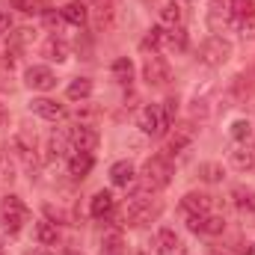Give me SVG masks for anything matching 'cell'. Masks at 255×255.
<instances>
[{"mask_svg": "<svg viewBox=\"0 0 255 255\" xmlns=\"http://www.w3.org/2000/svg\"><path fill=\"white\" fill-rule=\"evenodd\" d=\"M169 181H172V163H169L166 154H154V157H148V160L142 163V169H139V184H142L145 193L166 190Z\"/></svg>", "mask_w": 255, "mask_h": 255, "instance_id": "cell-1", "label": "cell"}, {"mask_svg": "<svg viewBox=\"0 0 255 255\" xmlns=\"http://www.w3.org/2000/svg\"><path fill=\"white\" fill-rule=\"evenodd\" d=\"M30 220V208L18 199V196H6L3 199V214H0V223H3V232L6 235H18L24 229V223Z\"/></svg>", "mask_w": 255, "mask_h": 255, "instance_id": "cell-2", "label": "cell"}, {"mask_svg": "<svg viewBox=\"0 0 255 255\" xmlns=\"http://www.w3.org/2000/svg\"><path fill=\"white\" fill-rule=\"evenodd\" d=\"M229 57H232V42H229L226 36H208V39L199 45V60L205 65H211V68L229 63Z\"/></svg>", "mask_w": 255, "mask_h": 255, "instance_id": "cell-3", "label": "cell"}, {"mask_svg": "<svg viewBox=\"0 0 255 255\" xmlns=\"http://www.w3.org/2000/svg\"><path fill=\"white\" fill-rule=\"evenodd\" d=\"M157 217H160V205L151 202V199H145V196H133L125 208V223L128 226H145V223H151V220H157Z\"/></svg>", "mask_w": 255, "mask_h": 255, "instance_id": "cell-4", "label": "cell"}, {"mask_svg": "<svg viewBox=\"0 0 255 255\" xmlns=\"http://www.w3.org/2000/svg\"><path fill=\"white\" fill-rule=\"evenodd\" d=\"M142 80L148 86H154V89H163L172 80V68H169V63L160 54H145V60H142Z\"/></svg>", "mask_w": 255, "mask_h": 255, "instance_id": "cell-5", "label": "cell"}, {"mask_svg": "<svg viewBox=\"0 0 255 255\" xmlns=\"http://www.w3.org/2000/svg\"><path fill=\"white\" fill-rule=\"evenodd\" d=\"M65 136H68V145H71V151H95L98 148V130L92 125H74L65 130Z\"/></svg>", "mask_w": 255, "mask_h": 255, "instance_id": "cell-6", "label": "cell"}, {"mask_svg": "<svg viewBox=\"0 0 255 255\" xmlns=\"http://www.w3.org/2000/svg\"><path fill=\"white\" fill-rule=\"evenodd\" d=\"M193 139H196V128L193 122H184V125H175V130L169 133V139H166V157L169 154H181V151H187L193 145Z\"/></svg>", "mask_w": 255, "mask_h": 255, "instance_id": "cell-7", "label": "cell"}, {"mask_svg": "<svg viewBox=\"0 0 255 255\" xmlns=\"http://www.w3.org/2000/svg\"><path fill=\"white\" fill-rule=\"evenodd\" d=\"M24 83H27L30 89H36V92H48V89L57 86V74H54L48 65H30L27 74H24Z\"/></svg>", "mask_w": 255, "mask_h": 255, "instance_id": "cell-8", "label": "cell"}, {"mask_svg": "<svg viewBox=\"0 0 255 255\" xmlns=\"http://www.w3.org/2000/svg\"><path fill=\"white\" fill-rule=\"evenodd\" d=\"M226 9L232 15V21L244 30H250L255 21V0H226Z\"/></svg>", "mask_w": 255, "mask_h": 255, "instance_id": "cell-9", "label": "cell"}, {"mask_svg": "<svg viewBox=\"0 0 255 255\" xmlns=\"http://www.w3.org/2000/svg\"><path fill=\"white\" fill-rule=\"evenodd\" d=\"M136 122H139V130L148 133V136H160V133L166 130V122H163V116H160V107H154V104L142 107Z\"/></svg>", "mask_w": 255, "mask_h": 255, "instance_id": "cell-10", "label": "cell"}, {"mask_svg": "<svg viewBox=\"0 0 255 255\" xmlns=\"http://www.w3.org/2000/svg\"><path fill=\"white\" fill-rule=\"evenodd\" d=\"M30 110H33L36 116H42L45 122H63L65 116H68L65 107L57 104L54 98H33V101H30Z\"/></svg>", "mask_w": 255, "mask_h": 255, "instance_id": "cell-11", "label": "cell"}, {"mask_svg": "<svg viewBox=\"0 0 255 255\" xmlns=\"http://www.w3.org/2000/svg\"><path fill=\"white\" fill-rule=\"evenodd\" d=\"M211 196L208 193H187L184 199H181V214L184 217H205V214H211Z\"/></svg>", "mask_w": 255, "mask_h": 255, "instance_id": "cell-12", "label": "cell"}, {"mask_svg": "<svg viewBox=\"0 0 255 255\" xmlns=\"http://www.w3.org/2000/svg\"><path fill=\"white\" fill-rule=\"evenodd\" d=\"M92 166H95V157L89 151H71V157H68V175L71 178H86L92 172Z\"/></svg>", "mask_w": 255, "mask_h": 255, "instance_id": "cell-13", "label": "cell"}, {"mask_svg": "<svg viewBox=\"0 0 255 255\" xmlns=\"http://www.w3.org/2000/svg\"><path fill=\"white\" fill-rule=\"evenodd\" d=\"M113 208H116V199H113V193H110V190H98L95 196H92V202H89V214H92L95 220L110 217V214H113Z\"/></svg>", "mask_w": 255, "mask_h": 255, "instance_id": "cell-14", "label": "cell"}, {"mask_svg": "<svg viewBox=\"0 0 255 255\" xmlns=\"http://www.w3.org/2000/svg\"><path fill=\"white\" fill-rule=\"evenodd\" d=\"M181 21H184L181 0H166V3L160 6V27H169V30H175V27H181Z\"/></svg>", "mask_w": 255, "mask_h": 255, "instance_id": "cell-15", "label": "cell"}, {"mask_svg": "<svg viewBox=\"0 0 255 255\" xmlns=\"http://www.w3.org/2000/svg\"><path fill=\"white\" fill-rule=\"evenodd\" d=\"M110 181L116 184V187H133V181H136V169L128 163V160H119V163H113L110 166Z\"/></svg>", "mask_w": 255, "mask_h": 255, "instance_id": "cell-16", "label": "cell"}, {"mask_svg": "<svg viewBox=\"0 0 255 255\" xmlns=\"http://www.w3.org/2000/svg\"><path fill=\"white\" fill-rule=\"evenodd\" d=\"M36 241L39 247H57L60 244V229L54 220H39L36 223Z\"/></svg>", "mask_w": 255, "mask_h": 255, "instance_id": "cell-17", "label": "cell"}, {"mask_svg": "<svg viewBox=\"0 0 255 255\" xmlns=\"http://www.w3.org/2000/svg\"><path fill=\"white\" fill-rule=\"evenodd\" d=\"M42 54H45L51 63H65V60H68V45H65V39H60V36H51V39H45Z\"/></svg>", "mask_w": 255, "mask_h": 255, "instance_id": "cell-18", "label": "cell"}, {"mask_svg": "<svg viewBox=\"0 0 255 255\" xmlns=\"http://www.w3.org/2000/svg\"><path fill=\"white\" fill-rule=\"evenodd\" d=\"M154 250L160 255H175V250H178V235L172 232V229H157V235H154Z\"/></svg>", "mask_w": 255, "mask_h": 255, "instance_id": "cell-19", "label": "cell"}, {"mask_svg": "<svg viewBox=\"0 0 255 255\" xmlns=\"http://www.w3.org/2000/svg\"><path fill=\"white\" fill-rule=\"evenodd\" d=\"M60 15H63L68 24H74V27H83V24H86V18H89V12H86V3H83V0H71V3H65Z\"/></svg>", "mask_w": 255, "mask_h": 255, "instance_id": "cell-20", "label": "cell"}, {"mask_svg": "<svg viewBox=\"0 0 255 255\" xmlns=\"http://www.w3.org/2000/svg\"><path fill=\"white\" fill-rule=\"evenodd\" d=\"M116 15H119V9H116V0H107V3H101V6L95 9V24H98V30H113V24H116Z\"/></svg>", "mask_w": 255, "mask_h": 255, "instance_id": "cell-21", "label": "cell"}, {"mask_svg": "<svg viewBox=\"0 0 255 255\" xmlns=\"http://www.w3.org/2000/svg\"><path fill=\"white\" fill-rule=\"evenodd\" d=\"M98 255H125V238H122V232H107L101 238Z\"/></svg>", "mask_w": 255, "mask_h": 255, "instance_id": "cell-22", "label": "cell"}, {"mask_svg": "<svg viewBox=\"0 0 255 255\" xmlns=\"http://www.w3.org/2000/svg\"><path fill=\"white\" fill-rule=\"evenodd\" d=\"M65 95H68L71 101H86V98L92 95V80H89V77H77V80H71L68 89H65Z\"/></svg>", "mask_w": 255, "mask_h": 255, "instance_id": "cell-23", "label": "cell"}, {"mask_svg": "<svg viewBox=\"0 0 255 255\" xmlns=\"http://www.w3.org/2000/svg\"><path fill=\"white\" fill-rule=\"evenodd\" d=\"M232 199H235V205L241 208V211H255V190L253 187H235L232 190Z\"/></svg>", "mask_w": 255, "mask_h": 255, "instance_id": "cell-24", "label": "cell"}, {"mask_svg": "<svg viewBox=\"0 0 255 255\" xmlns=\"http://www.w3.org/2000/svg\"><path fill=\"white\" fill-rule=\"evenodd\" d=\"M15 148H18V154H21L27 163H36V139H30L27 133H18V136H15Z\"/></svg>", "mask_w": 255, "mask_h": 255, "instance_id": "cell-25", "label": "cell"}, {"mask_svg": "<svg viewBox=\"0 0 255 255\" xmlns=\"http://www.w3.org/2000/svg\"><path fill=\"white\" fill-rule=\"evenodd\" d=\"M223 166L220 163H214V160H208V163H199V178L202 181H208V184H220L223 181Z\"/></svg>", "mask_w": 255, "mask_h": 255, "instance_id": "cell-26", "label": "cell"}, {"mask_svg": "<svg viewBox=\"0 0 255 255\" xmlns=\"http://www.w3.org/2000/svg\"><path fill=\"white\" fill-rule=\"evenodd\" d=\"M163 33H166L163 27H151V30L145 33V39L139 42V48H142L145 54H148V51H151V54H157V48L163 45Z\"/></svg>", "mask_w": 255, "mask_h": 255, "instance_id": "cell-27", "label": "cell"}, {"mask_svg": "<svg viewBox=\"0 0 255 255\" xmlns=\"http://www.w3.org/2000/svg\"><path fill=\"white\" fill-rule=\"evenodd\" d=\"M163 45L181 54V51H187V33H184L181 27H175V30H169V33H163Z\"/></svg>", "mask_w": 255, "mask_h": 255, "instance_id": "cell-28", "label": "cell"}, {"mask_svg": "<svg viewBox=\"0 0 255 255\" xmlns=\"http://www.w3.org/2000/svg\"><path fill=\"white\" fill-rule=\"evenodd\" d=\"M226 229V220L217 217V214H205L202 217V226H199V235H223Z\"/></svg>", "mask_w": 255, "mask_h": 255, "instance_id": "cell-29", "label": "cell"}, {"mask_svg": "<svg viewBox=\"0 0 255 255\" xmlns=\"http://www.w3.org/2000/svg\"><path fill=\"white\" fill-rule=\"evenodd\" d=\"M15 181V163H12V154L0 148V187L12 184Z\"/></svg>", "mask_w": 255, "mask_h": 255, "instance_id": "cell-30", "label": "cell"}, {"mask_svg": "<svg viewBox=\"0 0 255 255\" xmlns=\"http://www.w3.org/2000/svg\"><path fill=\"white\" fill-rule=\"evenodd\" d=\"M65 148H68V136L65 133H51V139H48V160H60L65 154Z\"/></svg>", "mask_w": 255, "mask_h": 255, "instance_id": "cell-31", "label": "cell"}, {"mask_svg": "<svg viewBox=\"0 0 255 255\" xmlns=\"http://www.w3.org/2000/svg\"><path fill=\"white\" fill-rule=\"evenodd\" d=\"M113 77H116L119 83H130V77H133V63H130L128 57H119V60L113 63Z\"/></svg>", "mask_w": 255, "mask_h": 255, "instance_id": "cell-32", "label": "cell"}, {"mask_svg": "<svg viewBox=\"0 0 255 255\" xmlns=\"http://www.w3.org/2000/svg\"><path fill=\"white\" fill-rule=\"evenodd\" d=\"M232 163H235V169H253L255 166V154L250 148H238V151H232Z\"/></svg>", "mask_w": 255, "mask_h": 255, "instance_id": "cell-33", "label": "cell"}, {"mask_svg": "<svg viewBox=\"0 0 255 255\" xmlns=\"http://www.w3.org/2000/svg\"><path fill=\"white\" fill-rule=\"evenodd\" d=\"M232 136H235L238 142H247V139L253 136V125H250L247 119H235V122H232Z\"/></svg>", "mask_w": 255, "mask_h": 255, "instance_id": "cell-34", "label": "cell"}, {"mask_svg": "<svg viewBox=\"0 0 255 255\" xmlns=\"http://www.w3.org/2000/svg\"><path fill=\"white\" fill-rule=\"evenodd\" d=\"M175 113H178V101H175V98H166V101L160 104V116H163L166 128H172V122H175Z\"/></svg>", "mask_w": 255, "mask_h": 255, "instance_id": "cell-35", "label": "cell"}, {"mask_svg": "<svg viewBox=\"0 0 255 255\" xmlns=\"http://www.w3.org/2000/svg\"><path fill=\"white\" fill-rule=\"evenodd\" d=\"M9 119H12V116H9V107L0 101V130H3V128H9Z\"/></svg>", "mask_w": 255, "mask_h": 255, "instance_id": "cell-36", "label": "cell"}, {"mask_svg": "<svg viewBox=\"0 0 255 255\" xmlns=\"http://www.w3.org/2000/svg\"><path fill=\"white\" fill-rule=\"evenodd\" d=\"M15 6L21 12H36V0H15Z\"/></svg>", "mask_w": 255, "mask_h": 255, "instance_id": "cell-37", "label": "cell"}, {"mask_svg": "<svg viewBox=\"0 0 255 255\" xmlns=\"http://www.w3.org/2000/svg\"><path fill=\"white\" fill-rule=\"evenodd\" d=\"M6 30H9V15L0 12V33H6Z\"/></svg>", "mask_w": 255, "mask_h": 255, "instance_id": "cell-38", "label": "cell"}, {"mask_svg": "<svg viewBox=\"0 0 255 255\" xmlns=\"http://www.w3.org/2000/svg\"><path fill=\"white\" fill-rule=\"evenodd\" d=\"M24 255H48L42 247H33V250H24Z\"/></svg>", "mask_w": 255, "mask_h": 255, "instance_id": "cell-39", "label": "cell"}, {"mask_svg": "<svg viewBox=\"0 0 255 255\" xmlns=\"http://www.w3.org/2000/svg\"><path fill=\"white\" fill-rule=\"evenodd\" d=\"M86 6H101V3H107V0H83Z\"/></svg>", "mask_w": 255, "mask_h": 255, "instance_id": "cell-40", "label": "cell"}, {"mask_svg": "<svg viewBox=\"0 0 255 255\" xmlns=\"http://www.w3.org/2000/svg\"><path fill=\"white\" fill-rule=\"evenodd\" d=\"M247 255H255V244H253V247H250V250H247Z\"/></svg>", "mask_w": 255, "mask_h": 255, "instance_id": "cell-41", "label": "cell"}, {"mask_svg": "<svg viewBox=\"0 0 255 255\" xmlns=\"http://www.w3.org/2000/svg\"><path fill=\"white\" fill-rule=\"evenodd\" d=\"M0 255H6V250H3V244H0Z\"/></svg>", "mask_w": 255, "mask_h": 255, "instance_id": "cell-42", "label": "cell"}, {"mask_svg": "<svg viewBox=\"0 0 255 255\" xmlns=\"http://www.w3.org/2000/svg\"><path fill=\"white\" fill-rule=\"evenodd\" d=\"M68 255H83V253H68Z\"/></svg>", "mask_w": 255, "mask_h": 255, "instance_id": "cell-43", "label": "cell"}, {"mask_svg": "<svg viewBox=\"0 0 255 255\" xmlns=\"http://www.w3.org/2000/svg\"><path fill=\"white\" fill-rule=\"evenodd\" d=\"M187 3H193V0H187Z\"/></svg>", "mask_w": 255, "mask_h": 255, "instance_id": "cell-44", "label": "cell"}, {"mask_svg": "<svg viewBox=\"0 0 255 255\" xmlns=\"http://www.w3.org/2000/svg\"><path fill=\"white\" fill-rule=\"evenodd\" d=\"M145 3H148V0H145Z\"/></svg>", "mask_w": 255, "mask_h": 255, "instance_id": "cell-45", "label": "cell"}]
</instances>
